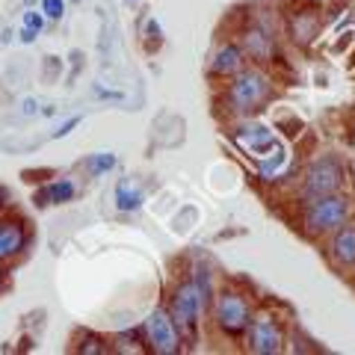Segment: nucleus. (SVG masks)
Wrapping results in <instances>:
<instances>
[{
  "label": "nucleus",
  "mask_w": 355,
  "mask_h": 355,
  "mask_svg": "<svg viewBox=\"0 0 355 355\" xmlns=\"http://www.w3.org/2000/svg\"><path fill=\"white\" fill-rule=\"evenodd\" d=\"M214 282H210L207 266H193L190 275H184L181 282L175 284V291L169 296V314L175 320L178 331H181L184 343L196 347L198 343V329H202V317L207 314L210 299H214Z\"/></svg>",
  "instance_id": "obj_1"
},
{
  "label": "nucleus",
  "mask_w": 355,
  "mask_h": 355,
  "mask_svg": "<svg viewBox=\"0 0 355 355\" xmlns=\"http://www.w3.org/2000/svg\"><path fill=\"white\" fill-rule=\"evenodd\" d=\"M275 80L261 65H246L234 77H228V86L222 92V110L234 119H249L272 101Z\"/></svg>",
  "instance_id": "obj_2"
},
{
  "label": "nucleus",
  "mask_w": 355,
  "mask_h": 355,
  "mask_svg": "<svg viewBox=\"0 0 355 355\" xmlns=\"http://www.w3.org/2000/svg\"><path fill=\"white\" fill-rule=\"evenodd\" d=\"M352 214H355V205L343 190L331 196H320L302 205L299 228H302V234L320 240V237H329L331 231H338L340 225H347V222H352Z\"/></svg>",
  "instance_id": "obj_3"
},
{
  "label": "nucleus",
  "mask_w": 355,
  "mask_h": 355,
  "mask_svg": "<svg viewBox=\"0 0 355 355\" xmlns=\"http://www.w3.org/2000/svg\"><path fill=\"white\" fill-rule=\"evenodd\" d=\"M207 311H210V320H214V329L219 331V335L237 340V338L246 335L249 320L254 314V305H252V299L243 287L225 284L214 293Z\"/></svg>",
  "instance_id": "obj_4"
},
{
  "label": "nucleus",
  "mask_w": 355,
  "mask_h": 355,
  "mask_svg": "<svg viewBox=\"0 0 355 355\" xmlns=\"http://www.w3.org/2000/svg\"><path fill=\"white\" fill-rule=\"evenodd\" d=\"M343 187H347V163H343L338 154H323V157H317L314 163H308L296 196H299V205H305L311 198L340 193Z\"/></svg>",
  "instance_id": "obj_5"
},
{
  "label": "nucleus",
  "mask_w": 355,
  "mask_h": 355,
  "mask_svg": "<svg viewBox=\"0 0 355 355\" xmlns=\"http://www.w3.org/2000/svg\"><path fill=\"white\" fill-rule=\"evenodd\" d=\"M243 340H246V349L252 355H279L284 352V343H287L284 320H279V314L270 308L254 311Z\"/></svg>",
  "instance_id": "obj_6"
},
{
  "label": "nucleus",
  "mask_w": 355,
  "mask_h": 355,
  "mask_svg": "<svg viewBox=\"0 0 355 355\" xmlns=\"http://www.w3.org/2000/svg\"><path fill=\"white\" fill-rule=\"evenodd\" d=\"M142 343L154 355H181L184 352V338L178 331L169 308H154L142 323Z\"/></svg>",
  "instance_id": "obj_7"
},
{
  "label": "nucleus",
  "mask_w": 355,
  "mask_h": 355,
  "mask_svg": "<svg viewBox=\"0 0 355 355\" xmlns=\"http://www.w3.org/2000/svg\"><path fill=\"white\" fill-rule=\"evenodd\" d=\"M237 42L254 65H270V62L279 60V36H275V24H270L263 15L243 27Z\"/></svg>",
  "instance_id": "obj_8"
},
{
  "label": "nucleus",
  "mask_w": 355,
  "mask_h": 355,
  "mask_svg": "<svg viewBox=\"0 0 355 355\" xmlns=\"http://www.w3.org/2000/svg\"><path fill=\"white\" fill-rule=\"evenodd\" d=\"M231 139H234V146L243 154H252V157H266V154H272L275 148H279L275 130L261 125V121H254L252 116L237 119V125L231 128Z\"/></svg>",
  "instance_id": "obj_9"
},
{
  "label": "nucleus",
  "mask_w": 355,
  "mask_h": 355,
  "mask_svg": "<svg viewBox=\"0 0 355 355\" xmlns=\"http://www.w3.org/2000/svg\"><path fill=\"white\" fill-rule=\"evenodd\" d=\"M30 246V228L24 219L18 216H3L0 219V263L15 261L27 252Z\"/></svg>",
  "instance_id": "obj_10"
},
{
  "label": "nucleus",
  "mask_w": 355,
  "mask_h": 355,
  "mask_svg": "<svg viewBox=\"0 0 355 355\" xmlns=\"http://www.w3.org/2000/svg\"><path fill=\"white\" fill-rule=\"evenodd\" d=\"M326 258L335 270H355V225L347 222L326 237Z\"/></svg>",
  "instance_id": "obj_11"
},
{
  "label": "nucleus",
  "mask_w": 355,
  "mask_h": 355,
  "mask_svg": "<svg viewBox=\"0 0 355 355\" xmlns=\"http://www.w3.org/2000/svg\"><path fill=\"white\" fill-rule=\"evenodd\" d=\"M246 65H249V57H246V51L240 48V42H222L214 51V57H210V77L228 80V77H234L237 71L246 69Z\"/></svg>",
  "instance_id": "obj_12"
},
{
  "label": "nucleus",
  "mask_w": 355,
  "mask_h": 355,
  "mask_svg": "<svg viewBox=\"0 0 355 355\" xmlns=\"http://www.w3.org/2000/svg\"><path fill=\"white\" fill-rule=\"evenodd\" d=\"M287 33L296 44H311L320 36V12L317 9H305V12H293L291 21H287Z\"/></svg>",
  "instance_id": "obj_13"
},
{
  "label": "nucleus",
  "mask_w": 355,
  "mask_h": 355,
  "mask_svg": "<svg viewBox=\"0 0 355 355\" xmlns=\"http://www.w3.org/2000/svg\"><path fill=\"white\" fill-rule=\"evenodd\" d=\"M74 196H77L74 178H57V181L44 184L33 198H36V205H39V207H48V205H69Z\"/></svg>",
  "instance_id": "obj_14"
},
{
  "label": "nucleus",
  "mask_w": 355,
  "mask_h": 355,
  "mask_svg": "<svg viewBox=\"0 0 355 355\" xmlns=\"http://www.w3.org/2000/svg\"><path fill=\"white\" fill-rule=\"evenodd\" d=\"M142 202H146V193H142V187L137 181H130V178H121L116 184V207L121 214H133V210H139Z\"/></svg>",
  "instance_id": "obj_15"
},
{
  "label": "nucleus",
  "mask_w": 355,
  "mask_h": 355,
  "mask_svg": "<svg viewBox=\"0 0 355 355\" xmlns=\"http://www.w3.org/2000/svg\"><path fill=\"white\" fill-rule=\"evenodd\" d=\"M284 166H287V151H282V146L275 148L272 154H266V157H258V178L261 181H279L282 172H284Z\"/></svg>",
  "instance_id": "obj_16"
},
{
  "label": "nucleus",
  "mask_w": 355,
  "mask_h": 355,
  "mask_svg": "<svg viewBox=\"0 0 355 355\" xmlns=\"http://www.w3.org/2000/svg\"><path fill=\"white\" fill-rule=\"evenodd\" d=\"M74 352H83V355H104L110 352V343L101 338V335H95V331H80L74 340Z\"/></svg>",
  "instance_id": "obj_17"
},
{
  "label": "nucleus",
  "mask_w": 355,
  "mask_h": 355,
  "mask_svg": "<svg viewBox=\"0 0 355 355\" xmlns=\"http://www.w3.org/2000/svg\"><path fill=\"white\" fill-rule=\"evenodd\" d=\"M83 166H86V172L92 175V178H101V175H107L110 169H116V154H110V151L89 154Z\"/></svg>",
  "instance_id": "obj_18"
},
{
  "label": "nucleus",
  "mask_w": 355,
  "mask_h": 355,
  "mask_svg": "<svg viewBox=\"0 0 355 355\" xmlns=\"http://www.w3.org/2000/svg\"><path fill=\"white\" fill-rule=\"evenodd\" d=\"M146 343H142V329L139 331H121L119 338H113L110 343V352H142Z\"/></svg>",
  "instance_id": "obj_19"
},
{
  "label": "nucleus",
  "mask_w": 355,
  "mask_h": 355,
  "mask_svg": "<svg viewBox=\"0 0 355 355\" xmlns=\"http://www.w3.org/2000/svg\"><path fill=\"white\" fill-rule=\"evenodd\" d=\"M44 27V15H42V9L36 12V9H27L24 12V30H21V42L30 44V42H36V36L42 33Z\"/></svg>",
  "instance_id": "obj_20"
},
{
  "label": "nucleus",
  "mask_w": 355,
  "mask_h": 355,
  "mask_svg": "<svg viewBox=\"0 0 355 355\" xmlns=\"http://www.w3.org/2000/svg\"><path fill=\"white\" fill-rule=\"evenodd\" d=\"M65 12V0H42V15L51 21H60Z\"/></svg>",
  "instance_id": "obj_21"
},
{
  "label": "nucleus",
  "mask_w": 355,
  "mask_h": 355,
  "mask_svg": "<svg viewBox=\"0 0 355 355\" xmlns=\"http://www.w3.org/2000/svg\"><path fill=\"white\" fill-rule=\"evenodd\" d=\"M80 121H83L80 116H71L69 121H65V125H60V130H53V139H62V137H69V133H71L77 125H80Z\"/></svg>",
  "instance_id": "obj_22"
},
{
  "label": "nucleus",
  "mask_w": 355,
  "mask_h": 355,
  "mask_svg": "<svg viewBox=\"0 0 355 355\" xmlns=\"http://www.w3.org/2000/svg\"><path fill=\"white\" fill-rule=\"evenodd\" d=\"M95 95L98 98H110V101H121V98H125L121 92H113V89H95Z\"/></svg>",
  "instance_id": "obj_23"
},
{
  "label": "nucleus",
  "mask_w": 355,
  "mask_h": 355,
  "mask_svg": "<svg viewBox=\"0 0 355 355\" xmlns=\"http://www.w3.org/2000/svg\"><path fill=\"white\" fill-rule=\"evenodd\" d=\"M3 291H6V270L0 266V293H3Z\"/></svg>",
  "instance_id": "obj_24"
}]
</instances>
